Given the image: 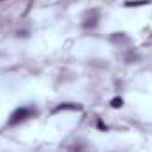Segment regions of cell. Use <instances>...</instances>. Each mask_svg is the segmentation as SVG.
Returning <instances> with one entry per match:
<instances>
[{
  "mask_svg": "<svg viewBox=\"0 0 152 152\" xmlns=\"http://www.w3.org/2000/svg\"><path fill=\"white\" fill-rule=\"evenodd\" d=\"M34 113L30 108H18L14 113L11 115V118H9V124L11 126H14V124H18V122H23L25 118H28L30 115Z\"/></svg>",
  "mask_w": 152,
  "mask_h": 152,
  "instance_id": "cell-1",
  "label": "cell"
},
{
  "mask_svg": "<svg viewBox=\"0 0 152 152\" xmlns=\"http://www.w3.org/2000/svg\"><path fill=\"white\" fill-rule=\"evenodd\" d=\"M62 110H81V106H80V104H71V103H64V104L57 106V108L53 110V113H57V112H62Z\"/></svg>",
  "mask_w": 152,
  "mask_h": 152,
  "instance_id": "cell-2",
  "label": "cell"
},
{
  "mask_svg": "<svg viewBox=\"0 0 152 152\" xmlns=\"http://www.w3.org/2000/svg\"><path fill=\"white\" fill-rule=\"evenodd\" d=\"M90 21H83V27L85 28H94L96 25H97V14H94L92 18H88Z\"/></svg>",
  "mask_w": 152,
  "mask_h": 152,
  "instance_id": "cell-3",
  "label": "cell"
},
{
  "mask_svg": "<svg viewBox=\"0 0 152 152\" xmlns=\"http://www.w3.org/2000/svg\"><path fill=\"white\" fill-rule=\"evenodd\" d=\"M149 2L147 0H136V2H126L124 5H127V7H133V5H147Z\"/></svg>",
  "mask_w": 152,
  "mask_h": 152,
  "instance_id": "cell-4",
  "label": "cell"
},
{
  "mask_svg": "<svg viewBox=\"0 0 152 152\" xmlns=\"http://www.w3.org/2000/svg\"><path fill=\"white\" fill-rule=\"evenodd\" d=\"M112 106H113V108H120V106H122V99H120V97H113V99H112Z\"/></svg>",
  "mask_w": 152,
  "mask_h": 152,
  "instance_id": "cell-5",
  "label": "cell"
},
{
  "mask_svg": "<svg viewBox=\"0 0 152 152\" xmlns=\"http://www.w3.org/2000/svg\"><path fill=\"white\" fill-rule=\"evenodd\" d=\"M112 41H113V42H117V41H126V36H124V34H118V36L115 34V36H112Z\"/></svg>",
  "mask_w": 152,
  "mask_h": 152,
  "instance_id": "cell-6",
  "label": "cell"
}]
</instances>
